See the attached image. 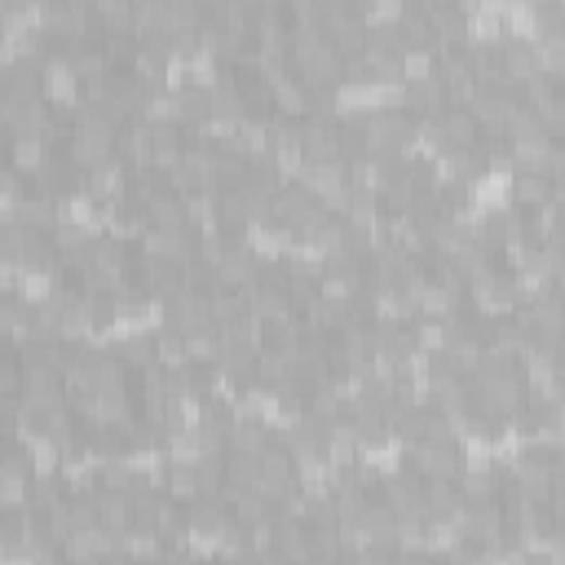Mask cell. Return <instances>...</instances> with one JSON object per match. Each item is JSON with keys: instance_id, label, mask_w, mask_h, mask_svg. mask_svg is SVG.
Instances as JSON below:
<instances>
[{"instance_id": "9a60e30c", "label": "cell", "mask_w": 565, "mask_h": 565, "mask_svg": "<svg viewBox=\"0 0 565 565\" xmlns=\"http://www.w3.org/2000/svg\"><path fill=\"white\" fill-rule=\"evenodd\" d=\"M359 18L367 27H389L406 18V0H359Z\"/></svg>"}, {"instance_id": "9c48e42d", "label": "cell", "mask_w": 565, "mask_h": 565, "mask_svg": "<svg viewBox=\"0 0 565 565\" xmlns=\"http://www.w3.org/2000/svg\"><path fill=\"white\" fill-rule=\"evenodd\" d=\"M49 160V141L40 133H14L10 141V168H18L23 177H36Z\"/></svg>"}, {"instance_id": "7a4b0ae2", "label": "cell", "mask_w": 565, "mask_h": 565, "mask_svg": "<svg viewBox=\"0 0 565 565\" xmlns=\"http://www.w3.org/2000/svg\"><path fill=\"white\" fill-rule=\"evenodd\" d=\"M62 155L76 164L80 173H93L102 164H111L120 155V133H93V128H76V137L62 147Z\"/></svg>"}, {"instance_id": "5bb4252c", "label": "cell", "mask_w": 565, "mask_h": 565, "mask_svg": "<svg viewBox=\"0 0 565 565\" xmlns=\"http://www.w3.org/2000/svg\"><path fill=\"white\" fill-rule=\"evenodd\" d=\"M155 363L164 367V372H181L186 363H190V349H186V336L181 331H164L160 340H155Z\"/></svg>"}, {"instance_id": "5b68a950", "label": "cell", "mask_w": 565, "mask_h": 565, "mask_svg": "<svg viewBox=\"0 0 565 565\" xmlns=\"http://www.w3.org/2000/svg\"><path fill=\"white\" fill-rule=\"evenodd\" d=\"M120 164H128L133 173L155 168V128L147 120H137V124L124 128V137H120Z\"/></svg>"}, {"instance_id": "8fae6325", "label": "cell", "mask_w": 565, "mask_h": 565, "mask_svg": "<svg viewBox=\"0 0 565 565\" xmlns=\"http://www.w3.org/2000/svg\"><path fill=\"white\" fill-rule=\"evenodd\" d=\"M455 481H460V490H464V504L500 500V490H504V481L494 477V468H464Z\"/></svg>"}, {"instance_id": "30bf717a", "label": "cell", "mask_w": 565, "mask_h": 565, "mask_svg": "<svg viewBox=\"0 0 565 565\" xmlns=\"http://www.w3.org/2000/svg\"><path fill=\"white\" fill-rule=\"evenodd\" d=\"M513 199H517V208L535 212L556 199V181L548 173H513Z\"/></svg>"}, {"instance_id": "8992f818", "label": "cell", "mask_w": 565, "mask_h": 565, "mask_svg": "<svg viewBox=\"0 0 565 565\" xmlns=\"http://www.w3.org/2000/svg\"><path fill=\"white\" fill-rule=\"evenodd\" d=\"M500 58H504V80H508V85H517V89H526L530 80H539V76H543V66H539V49H535L530 40H508V45H500Z\"/></svg>"}, {"instance_id": "ba28073f", "label": "cell", "mask_w": 565, "mask_h": 565, "mask_svg": "<svg viewBox=\"0 0 565 565\" xmlns=\"http://www.w3.org/2000/svg\"><path fill=\"white\" fill-rule=\"evenodd\" d=\"M128 181H124V168L111 160V164H102V168H93V173H85V194L93 199V203H120V199H128Z\"/></svg>"}, {"instance_id": "52a82bcc", "label": "cell", "mask_w": 565, "mask_h": 565, "mask_svg": "<svg viewBox=\"0 0 565 565\" xmlns=\"http://www.w3.org/2000/svg\"><path fill=\"white\" fill-rule=\"evenodd\" d=\"M442 137H447V151H473L481 141V124L468 106H447L442 115Z\"/></svg>"}, {"instance_id": "7c38bea8", "label": "cell", "mask_w": 565, "mask_h": 565, "mask_svg": "<svg viewBox=\"0 0 565 565\" xmlns=\"http://www.w3.org/2000/svg\"><path fill=\"white\" fill-rule=\"evenodd\" d=\"M168 494H173L181 508H190L194 500H203L199 468H194V464H173V468H168Z\"/></svg>"}, {"instance_id": "6da1fadb", "label": "cell", "mask_w": 565, "mask_h": 565, "mask_svg": "<svg viewBox=\"0 0 565 565\" xmlns=\"http://www.w3.org/2000/svg\"><path fill=\"white\" fill-rule=\"evenodd\" d=\"M411 468L434 481V477H460L464 473V451L460 442H438V438H419L411 442Z\"/></svg>"}, {"instance_id": "2e32d148", "label": "cell", "mask_w": 565, "mask_h": 565, "mask_svg": "<svg viewBox=\"0 0 565 565\" xmlns=\"http://www.w3.org/2000/svg\"><path fill=\"white\" fill-rule=\"evenodd\" d=\"M282 14H288V27H318V0H288L282 5Z\"/></svg>"}, {"instance_id": "4fadbf2b", "label": "cell", "mask_w": 565, "mask_h": 565, "mask_svg": "<svg viewBox=\"0 0 565 565\" xmlns=\"http://www.w3.org/2000/svg\"><path fill=\"white\" fill-rule=\"evenodd\" d=\"M93 14L106 32H133L137 23V0H93Z\"/></svg>"}, {"instance_id": "277c9868", "label": "cell", "mask_w": 565, "mask_h": 565, "mask_svg": "<svg viewBox=\"0 0 565 565\" xmlns=\"http://www.w3.org/2000/svg\"><path fill=\"white\" fill-rule=\"evenodd\" d=\"M168 327L181 331V336L212 327V292L186 288L181 297H173V301H168Z\"/></svg>"}, {"instance_id": "3957f363", "label": "cell", "mask_w": 565, "mask_h": 565, "mask_svg": "<svg viewBox=\"0 0 565 565\" xmlns=\"http://www.w3.org/2000/svg\"><path fill=\"white\" fill-rule=\"evenodd\" d=\"M141 248H147V256L190 265V261L199 256V235H194L190 226H181V230H160V226H151L147 239H141Z\"/></svg>"}]
</instances>
